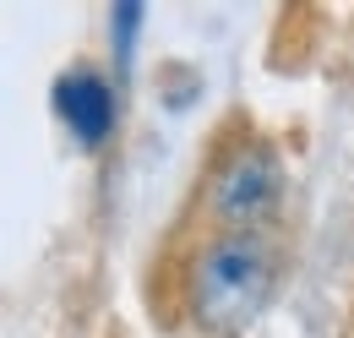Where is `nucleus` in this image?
I'll list each match as a JSON object with an SVG mask.
<instances>
[{
	"instance_id": "obj_1",
	"label": "nucleus",
	"mask_w": 354,
	"mask_h": 338,
	"mask_svg": "<svg viewBox=\"0 0 354 338\" xmlns=\"http://www.w3.org/2000/svg\"><path fill=\"white\" fill-rule=\"evenodd\" d=\"M272 290H278V251L267 246V235L213 229L185 262L180 305L196 333L234 338L267 311Z\"/></svg>"
},
{
	"instance_id": "obj_2",
	"label": "nucleus",
	"mask_w": 354,
	"mask_h": 338,
	"mask_svg": "<svg viewBox=\"0 0 354 338\" xmlns=\"http://www.w3.org/2000/svg\"><path fill=\"white\" fill-rule=\"evenodd\" d=\"M283 202V159L278 148L245 131L234 142H223L207 164V213L218 229H251L262 235V224Z\"/></svg>"
},
{
	"instance_id": "obj_3",
	"label": "nucleus",
	"mask_w": 354,
	"mask_h": 338,
	"mask_svg": "<svg viewBox=\"0 0 354 338\" xmlns=\"http://www.w3.org/2000/svg\"><path fill=\"white\" fill-rule=\"evenodd\" d=\"M55 115L82 153H98L120 126V93L98 66H71L55 77Z\"/></svg>"
},
{
	"instance_id": "obj_4",
	"label": "nucleus",
	"mask_w": 354,
	"mask_h": 338,
	"mask_svg": "<svg viewBox=\"0 0 354 338\" xmlns=\"http://www.w3.org/2000/svg\"><path fill=\"white\" fill-rule=\"evenodd\" d=\"M136 28H142V6L136 0H120L115 6V17H109V39H115V55H120V71L131 66V44H136Z\"/></svg>"
}]
</instances>
